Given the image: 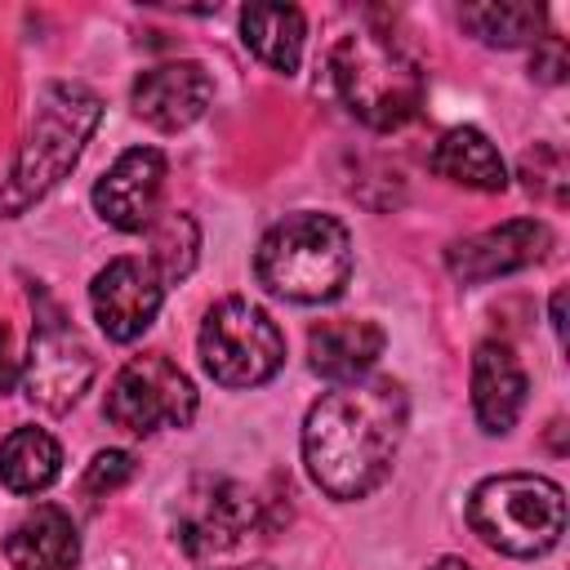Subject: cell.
I'll return each mask as SVG.
<instances>
[{"label": "cell", "mask_w": 570, "mask_h": 570, "mask_svg": "<svg viewBox=\"0 0 570 570\" xmlns=\"http://www.w3.org/2000/svg\"><path fill=\"white\" fill-rule=\"evenodd\" d=\"M521 183L530 196H543L552 205L566 200V187H570V169H566V156L552 147V142H534L525 156H521Z\"/></svg>", "instance_id": "7402d4cb"}, {"label": "cell", "mask_w": 570, "mask_h": 570, "mask_svg": "<svg viewBox=\"0 0 570 570\" xmlns=\"http://www.w3.org/2000/svg\"><path fill=\"white\" fill-rule=\"evenodd\" d=\"M525 392H530V379H525L517 352L508 343L485 338L472 352V414H476V423L490 436L512 432V423L525 410Z\"/></svg>", "instance_id": "5bb4252c"}, {"label": "cell", "mask_w": 570, "mask_h": 570, "mask_svg": "<svg viewBox=\"0 0 570 570\" xmlns=\"http://www.w3.org/2000/svg\"><path fill=\"white\" fill-rule=\"evenodd\" d=\"M330 76L343 107L370 129H401L423 107V67L392 36H343L330 53Z\"/></svg>", "instance_id": "277c9868"}, {"label": "cell", "mask_w": 570, "mask_h": 570, "mask_svg": "<svg viewBox=\"0 0 570 570\" xmlns=\"http://www.w3.org/2000/svg\"><path fill=\"white\" fill-rule=\"evenodd\" d=\"M428 165H432L436 178H450V183L472 187V191H503L508 187V165H503L499 147L472 125L445 129L436 138Z\"/></svg>", "instance_id": "e0dca14e"}, {"label": "cell", "mask_w": 570, "mask_h": 570, "mask_svg": "<svg viewBox=\"0 0 570 570\" xmlns=\"http://www.w3.org/2000/svg\"><path fill=\"white\" fill-rule=\"evenodd\" d=\"M258 525V499L236 481H200L174 521V539L187 557H214L236 548Z\"/></svg>", "instance_id": "9c48e42d"}, {"label": "cell", "mask_w": 570, "mask_h": 570, "mask_svg": "<svg viewBox=\"0 0 570 570\" xmlns=\"http://www.w3.org/2000/svg\"><path fill=\"white\" fill-rule=\"evenodd\" d=\"M468 525L503 557H543L566 534V490L534 472L485 476L468 499Z\"/></svg>", "instance_id": "5b68a950"}, {"label": "cell", "mask_w": 570, "mask_h": 570, "mask_svg": "<svg viewBox=\"0 0 570 570\" xmlns=\"http://www.w3.org/2000/svg\"><path fill=\"white\" fill-rule=\"evenodd\" d=\"M459 22L490 49H521L539 45L543 31V4L530 0H485V4H463Z\"/></svg>", "instance_id": "ffe728a7"}, {"label": "cell", "mask_w": 570, "mask_h": 570, "mask_svg": "<svg viewBox=\"0 0 570 570\" xmlns=\"http://www.w3.org/2000/svg\"><path fill=\"white\" fill-rule=\"evenodd\" d=\"M254 276L289 303H330L352 281V236L334 214H285L254 249Z\"/></svg>", "instance_id": "3957f363"}, {"label": "cell", "mask_w": 570, "mask_h": 570, "mask_svg": "<svg viewBox=\"0 0 570 570\" xmlns=\"http://www.w3.org/2000/svg\"><path fill=\"white\" fill-rule=\"evenodd\" d=\"M147 232H151L147 263L156 267V276L165 285H178L183 276H191L196 254H200V227H196V218L187 209H169V214H156V223Z\"/></svg>", "instance_id": "44dd1931"}, {"label": "cell", "mask_w": 570, "mask_h": 570, "mask_svg": "<svg viewBox=\"0 0 570 570\" xmlns=\"http://www.w3.org/2000/svg\"><path fill=\"white\" fill-rule=\"evenodd\" d=\"M102 120V98L80 80H49L36 94L31 125L18 142L9 178L0 183V218H22L76 165Z\"/></svg>", "instance_id": "7a4b0ae2"}, {"label": "cell", "mask_w": 570, "mask_h": 570, "mask_svg": "<svg viewBox=\"0 0 570 570\" xmlns=\"http://www.w3.org/2000/svg\"><path fill=\"white\" fill-rule=\"evenodd\" d=\"M165 151L156 147H129L116 156V165L94 183V209L116 232H147L160 209L165 191Z\"/></svg>", "instance_id": "7c38bea8"}, {"label": "cell", "mask_w": 570, "mask_h": 570, "mask_svg": "<svg viewBox=\"0 0 570 570\" xmlns=\"http://www.w3.org/2000/svg\"><path fill=\"white\" fill-rule=\"evenodd\" d=\"M31 303H36V325L22 361V387L40 410L62 414L89 392L98 361L85 334L67 321V312L40 285H31Z\"/></svg>", "instance_id": "52a82bcc"}, {"label": "cell", "mask_w": 570, "mask_h": 570, "mask_svg": "<svg viewBox=\"0 0 570 570\" xmlns=\"http://www.w3.org/2000/svg\"><path fill=\"white\" fill-rule=\"evenodd\" d=\"M62 472V445L45 428H13L0 441V485L13 494H40Z\"/></svg>", "instance_id": "d6986e66"}, {"label": "cell", "mask_w": 570, "mask_h": 570, "mask_svg": "<svg viewBox=\"0 0 570 570\" xmlns=\"http://www.w3.org/2000/svg\"><path fill=\"white\" fill-rule=\"evenodd\" d=\"M4 557L13 570H71L80 561V534L67 508L36 503L4 539Z\"/></svg>", "instance_id": "2e32d148"}, {"label": "cell", "mask_w": 570, "mask_h": 570, "mask_svg": "<svg viewBox=\"0 0 570 570\" xmlns=\"http://www.w3.org/2000/svg\"><path fill=\"white\" fill-rule=\"evenodd\" d=\"M214 98V80L200 62L191 58H178V62H160V67H147L138 80H134V116L147 120L151 129L160 134H178L187 125H196L205 116Z\"/></svg>", "instance_id": "4fadbf2b"}, {"label": "cell", "mask_w": 570, "mask_h": 570, "mask_svg": "<svg viewBox=\"0 0 570 570\" xmlns=\"http://www.w3.org/2000/svg\"><path fill=\"white\" fill-rule=\"evenodd\" d=\"M196 405H200L196 383L165 352H142L125 361L120 374L111 379L102 414L107 423L134 436H151L160 428H187L196 419Z\"/></svg>", "instance_id": "ba28073f"}, {"label": "cell", "mask_w": 570, "mask_h": 570, "mask_svg": "<svg viewBox=\"0 0 570 570\" xmlns=\"http://www.w3.org/2000/svg\"><path fill=\"white\" fill-rule=\"evenodd\" d=\"M552 330H557V338H566V289L552 294Z\"/></svg>", "instance_id": "d4e9b609"}, {"label": "cell", "mask_w": 570, "mask_h": 570, "mask_svg": "<svg viewBox=\"0 0 570 570\" xmlns=\"http://www.w3.org/2000/svg\"><path fill=\"white\" fill-rule=\"evenodd\" d=\"M200 365L223 387H258L285 365V334L267 307L249 298H223L205 312L200 334Z\"/></svg>", "instance_id": "8992f818"}, {"label": "cell", "mask_w": 570, "mask_h": 570, "mask_svg": "<svg viewBox=\"0 0 570 570\" xmlns=\"http://www.w3.org/2000/svg\"><path fill=\"white\" fill-rule=\"evenodd\" d=\"M552 249V232L543 218H508L499 227H485L468 240H454L445 249V267L463 285H481L494 276H512L530 263H539Z\"/></svg>", "instance_id": "8fae6325"}, {"label": "cell", "mask_w": 570, "mask_h": 570, "mask_svg": "<svg viewBox=\"0 0 570 570\" xmlns=\"http://www.w3.org/2000/svg\"><path fill=\"white\" fill-rule=\"evenodd\" d=\"M383 325L365 321V316H334L312 325L307 334V365L330 379V383H356L374 370V361L383 356Z\"/></svg>", "instance_id": "9a60e30c"}, {"label": "cell", "mask_w": 570, "mask_h": 570, "mask_svg": "<svg viewBox=\"0 0 570 570\" xmlns=\"http://www.w3.org/2000/svg\"><path fill=\"white\" fill-rule=\"evenodd\" d=\"M134 472H138V463H134L129 450H98V454L89 459L85 476H80V490L94 494V499H102V494H116Z\"/></svg>", "instance_id": "603a6c76"}, {"label": "cell", "mask_w": 570, "mask_h": 570, "mask_svg": "<svg viewBox=\"0 0 570 570\" xmlns=\"http://www.w3.org/2000/svg\"><path fill=\"white\" fill-rule=\"evenodd\" d=\"M410 401L396 379L334 383L303 419V463L321 494L347 503L365 499L392 472L405 441Z\"/></svg>", "instance_id": "6da1fadb"}, {"label": "cell", "mask_w": 570, "mask_h": 570, "mask_svg": "<svg viewBox=\"0 0 570 570\" xmlns=\"http://www.w3.org/2000/svg\"><path fill=\"white\" fill-rule=\"evenodd\" d=\"M160 303H165V281L147 258H129V254L111 258L89 285L94 321L111 343H134L156 321Z\"/></svg>", "instance_id": "30bf717a"}, {"label": "cell", "mask_w": 570, "mask_h": 570, "mask_svg": "<svg viewBox=\"0 0 570 570\" xmlns=\"http://www.w3.org/2000/svg\"><path fill=\"white\" fill-rule=\"evenodd\" d=\"M240 40L258 62L289 76L303 62V40H307L303 9H294V4H245L240 9Z\"/></svg>", "instance_id": "ac0fdd59"}, {"label": "cell", "mask_w": 570, "mask_h": 570, "mask_svg": "<svg viewBox=\"0 0 570 570\" xmlns=\"http://www.w3.org/2000/svg\"><path fill=\"white\" fill-rule=\"evenodd\" d=\"M534 76L539 80H561L566 76V53H561V40L557 36H539V49H534Z\"/></svg>", "instance_id": "cb8c5ba5"}, {"label": "cell", "mask_w": 570, "mask_h": 570, "mask_svg": "<svg viewBox=\"0 0 570 570\" xmlns=\"http://www.w3.org/2000/svg\"><path fill=\"white\" fill-rule=\"evenodd\" d=\"M428 570H472V566H468L463 557H441V561H432Z\"/></svg>", "instance_id": "484cf974"}]
</instances>
